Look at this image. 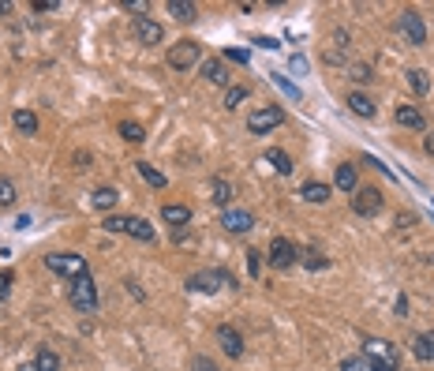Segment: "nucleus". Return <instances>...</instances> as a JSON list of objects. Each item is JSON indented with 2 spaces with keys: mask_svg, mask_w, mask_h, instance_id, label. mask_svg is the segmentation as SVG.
<instances>
[{
  "mask_svg": "<svg viewBox=\"0 0 434 371\" xmlns=\"http://www.w3.org/2000/svg\"><path fill=\"white\" fill-rule=\"evenodd\" d=\"M68 300H71V308H75V311H94L98 308V282L90 274L75 277V282L68 285Z\"/></svg>",
  "mask_w": 434,
  "mask_h": 371,
  "instance_id": "1",
  "label": "nucleus"
},
{
  "mask_svg": "<svg viewBox=\"0 0 434 371\" xmlns=\"http://www.w3.org/2000/svg\"><path fill=\"white\" fill-rule=\"evenodd\" d=\"M120 233H127V236L146 240V244H150V240H154V225L146 218H124V229H120Z\"/></svg>",
  "mask_w": 434,
  "mask_h": 371,
  "instance_id": "14",
  "label": "nucleus"
},
{
  "mask_svg": "<svg viewBox=\"0 0 434 371\" xmlns=\"http://www.w3.org/2000/svg\"><path fill=\"white\" fill-rule=\"evenodd\" d=\"M195 371H217V368H214V360H206V356H195Z\"/></svg>",
  "mask_w": 434,
  "mask_h": 371,
  "instance_id": "40",
  "label": "nucleus"
},
{
  "mask_svg": "<svg viewBox=\"0 0 434 371\" xmlns=\"http://www.w3.org/2000/svg\"><path fill=\"white\" fill-rule=\"evenodd\" d=\"M281 120H284L281 105H262V109H255V113H247V132H251V135H266V132H273Z\"/></svg>",
  "mask_w": 434,
  "mask_h": 371,
  "instance_id": "5",
  "label": "nucleus"
},
{
  "mask_svg": "<svg viewBox=\"0 0 434 371\" xmlns=\"http://www.w3.org/2000/svg\"><path fill=\"white\" fill-rule=\"evenodd\" d=\"M169 12H172V19H180V23H195L199 19V8L191 4V0H169Z\"/></svg>",
  "mask_w": 434,
  "mask_h": 371,
  "instance_id": "18",
  "label": "nucleus"
},
{
  "mask_svg": "<svg viewBox=\"0 0 434 371\" xmlns=\"http://www.w3.org/2000/svg\"><path fill=\"white\" fill-rule=\"evenodd\" d=\"M393 120H397L401 128H427V117H423L415 105H397V109H393Z\"/></svg>",
  "mask_w": 434,
  "mask_h": 371,
  "instance_id": "13",
  "label": "nucleus"
},
{
  "mask_svg": "<svg viewBox=\"0 0 434 371\" xmlns=\"http://www.w3.org/2000/svg\"><path fill=\"white\" fill-rule=\"evenodd\" d=\"M116 199H120V191H116V188H98L94 196H90L94 210H113V207H116Z\"/></svg>",
  "mask_w": 434,
  "mask_h": 371,
  "instance_id": "23",
  "label": "nucleus"
},
{
  "mask_svg": "<svg viewBox=\"0 0 434 371\" xmlns=\"http://www.w3.org/2000/svg\"><path fill=\"white\" fill-rule=\"evenodd\" d=\"M303 263H307V266H315V270H326V266H329V259H326V255H318V252H311V255H303Z\"/></svg>",
  "mask_w": 434,
  "mask_h": 371,
  "instance_id": "33",
  "label": "nucleus"
},
{
  "mask_svg": "<svg viewBox=\"0 0 434 371\" xmlns=\"http://www.w3.org/2000/svg\"><path fill=\"white\" fill-rule=\"evenodd\" d=\"M8 293H12V274H0V300H8Z\"/></svg>",
  "mask_w": 434,
  "mask_h": 371,
  "instance_id": "39",
  "label": "nucleus"
},
{
  "mask_svg": "<svg viewBox=\"0 0 434 371\" xmlns=\"http://www.w3.org/2000/svg\"><path fill=\"white\" fill-rule=\"evenodd\" d=\"M300 196L307 199V202H326V199H329V184L311 180V184H303V188H300Z\"/></svg>",
  "mask_w": 434,
  "mask_h": 371,
  "instance_id": "24",
  "label": "nucleus"
},
{
  "mask_svg": "<svg viewBox=\"0 0 434 371\" xmlns=\"http://www.w3.org/2000/svg\"><path fill=\"white\" fill-rule=\"evenodd\" d=\"M12 202H15V184L0 176V207H12Z\"/></svg>",
  "mask_w": 434,
  "mask_h": 371,
  "instance_id": "31",
  "label": "nucleus"
},
{
  "mask_svg": "<svg viewBox=\"0 0 434 371\" xmlns=\"http://www.w3.org/2000/svg\"><path fill=\"white\" fill-rule=\"evenodd\" d=\"M367 356H378V360H386L390 368H397V349L390 345V341H382V338H367Z\"/></svg>",
  "mask_w": 434,
  "mask_h": 371,
  "instance_id": "15",
  "label": "nucleus"
},
{
  "mask_svg": "<svg viewBox=\"0 0 434 371\" xmlns=\"http://www.w3.org/2000/svg\"><path fill=\"white\" fill-rule=\"evenodd\" d=\"M217 282H221V285H233V289H236V282H233V277H228L225 270L191 274V277H188V289H195V293H214V289H217Z\"/></svg>",
  "mask_w": 434,
  "mask_h": 371,
  "instance_id": "7",
  "label": "nucleus"
},
{
  "mask_svg": "<svg viewBox=\"0 0 434 371\" xmlns=\"http://www.w3.org/2000/svg\"><path fill=\"white\" fill-rule=\"evenodd\" d=\"M412 352H415L419 360H434V330H427V334H415Z\"/></svg>",
  "mask_w": 434,
  "mask_h": 371,
  "instance_id": "19",
  "label": "nucleus"
},
{
  "mask_svg": "<svg viewBox=\"0 0 434 371\" xmlns=\"http://www.w3.org/2000/svg\"><path fill=\"white\" fill-rule=\"evenodd\" d=\"M75 169H90V154H87V150L75 154Z\"/></svg>",
  "mask_w": 434,
  "mask_h": 371,
  "instance_id": "42",
  "label": "nucleus"
},
{
  "mask_svg": "<svg viewBox=\"0 0 434 371\" xmlns=\"http://www.w3.org/2000/svg\"><path fill=\"white\" fill-rule=\"evenodd\" d=\"M105 229L109 233H120V229H124V218H105Z\"/></svg>",
  "mask_w": 434,
  "mask_h": 371,
  "instance_id": "41",
  "label": "nucleus"
},
{
  "mask_svg": "<svg viewBox=\"0 0 434 371\" xmlns=\"http://www.w3.org/2000/svg\"><path fill=\"white\" fill-rule=\"evenodd\" d=\"M397 34L408 45H427V23H423V15L412 12V8H404V12L397 15Z\"/></svg>",
  "mask_w": 434,
  "mask_h": 371,
  "instance_id": "3",
  "label": "nucleus"
},
{
  "mask_svg": "<svg viewBox=\"0 0 434 371\" xmlns=\"http://www.w3.org/2000/svg\"><path fill=\"white\" fill-rule=\"evenodd\" d=\"M225 60H233V64H247V60H251V53H247V49H225Z\"/></svg>",
  "mask_w": 434,
  "mask_h": 371,
  "instance_id": "34",
  "label": "nucleus"
},
{
  "mask_svg": "<svg viewBox=\"0 0 434 371\" xmlns=\"http://www.w3.org/2000/svg\"><path fill=\"white\" fill-rule=\"evenodd\" d=\"M34 368H38V371H60V356L53 349H42L38 360H34Z\"/></svg>",
  "mask_w": 434,
  "mask_h": 371,
  "instance_id": "29",
  "label": "nucleus"
},
{
  "mask_svg": "<svg viewBox=\"0 0 434 371\" xmlns=\"http://www.w3.org/2000/svg\"><path fill=\"white\" fill-rule=\"evenodd\" d=\"M217 345L228 360H239L244 356V338H239L236 327H217Z\"/></svg>",
  "mask_w": 434,
  "mask_h": 371,
  "instance_id": "9",
  "label": "nucleus"
},
{
  "mask_svg": "<svg viewBox=\"0 0 434 371\" xmlns=\"http://www.w3.org/2000/svg\"><path fill=\"white\" fill-rule=\"evenodd\" d=\"M202 60V45L199 42H177V45H169V68L172 71H191L195 64Z\"/></svg>",
  "mask_w": 434,
  "mask_h": 371,
  "instance_id": "4",
  "label": "nucleus"
},
{
  "mask_svg": "<svg viewBox=\"0 0 434 371\" xmlns=\"http://www.w3.org/2000/svg\"><path fill=\"white\" fill-rule=\"evenodd\" d=\"M341 371H397V368H390L386 360H378V356H348L345 364H341Z\"/></svg>",
  "mask_w": 434,
  "mask_h": 371,
  "instance_id": "12",
  "label": "nucleus"
},
{
  "mask_svg": "<svg viewBox=\"0 0 434 371\" xmlns=\"http://www.w3.org/2000/svg\"><path fill=\"white\" fill-rule=\"evenodd\" d=\"M408 87L415 90V94H427V90H431V76L423 68H412L408 71Z\"/></svg>",
  "mask_w": 434,
  "mask_h": 371,
  "instance_id": "28",
  "label": "nucleus"
},
{
  "mask_svg": "<svg viewBox=\"0 0 434 371\" xmlns=\"http://www.w3.org/2000/svg\"><path fill=\"white\" fill-rule=\"evenodd\" d=\"M221 225H225L228 233H251L255 218L247 214V210H225V214H221Z\"/></svg>",
  "mask_w": 434,
  "mask_h": 371,
  "instance_id": "11",
  "label": "nucleus"
},
{
  "mask_svg": "<svg viewBox=\"0 0 434 371\" xmlns=\"http://www.w3.org/2000/svg\"><path fill=\"white\" fill-rule=\"evenodd\" d=\"M348 109H352L356 117H367V120L374 117V101L367 94H359V90H356V94H348Z\"/></svg>",
  "mask_w": 434,
  "mask_h": 371,
  "instance_id": "22",
  "label": "nucleus"
},
{
  "mask_svg": "<svg viewBox=\"0 0 434 371\" xmlns=\"http://www.w3.org/2000/svg\"><path fill=\"white\" fill-rule=\"evenodd\" d=\"M337 188H341V191H356V188H359L356 165H337Z\"/></svg>",
  "mask_w": 434,
  "mask_h": 371,
  "instance_id": "25",
  "label": "nucleus"
},
{
  "mask_svg": "<svg viewBox=\"0 0 434 371\" xmlns=\"http://www.w3.org/2000/svg\"><path fill=\"white\" fill-rule=\"evenodd\" d=\"M120 135H124L127 143H143V139H146L143 124H135V120H124V124H120Z\"/></svg>",
  "mask_w": 434,
  "mask_h": 371,
  "instance_id": "30",
  "label": "nucleus"
},
{
  "mask_svg": "<svg viewBox=\"0 0 434 371\" xmlns=\"http://www.w3.org/2000/svg\"><path fill=\"white\" fill-rule=\"evenodd\" d=\"M19 371H38V368H34V364H23V368H19Z\"/></svg>",
  "mask_w": 434,
  "mask_h": 371,
  "instance_id": "44",
  "label": "nucleus"
},
{
  "mask_svg": "<svg viewBox=\"0 0 434 371\" xmlns=\"http://www.w3.org/2000/svg\"><path fill=\"white\" fill-rule=\"evenodd\" d=\"M266 162H270L281 176H289V173H292V157L284 154V150H266Z\"/></svg>",
  "mask_w": 434,
  "mask_h": 371,
  "instance_id": "26",
  "label": "nucleus"
},
{
  "mask_svg": "<svg viewBox=\"0 0 434 371\" xmlns=\"http://www.w3.org/2000/svg\"><path fill=\"white\" fill-rule=\"evenodd\" d=\"M202 79H206V83H214V87H225V83H228V68H225V60H206V64H202Z\"/></svg>",
  "mask_w": 434,
  "mask_h": 371,
  "instance_id": "16",
  "label": "nucleus"
},
{
  "mask_svg": "<svg viewBox=\"0 0 434 371\" xmlns=\"http://www.w3.org/2000/svg\"><path fill=\"white\" fill-rule=\"evenodd\" d=\"M161 221H165V225H188V221H191V210H188V207H177V202H169V207L161 210Z\"/></svg>",
  "mask_w": 434,
  "mask_h": 371,
  "instance_id": "21",
  "label": "nucleus"
},
{
  "mask_svg": "<svg viewBox=\"0 0 434 371\" xmlns=\"http://www.w3.org/2000/svg\"><path fill=\"white\" fill-rule=\"evenodd\" d=\"M210 199H214L217 207H225V202L233 199V184H228V180H214V184H210Z\"/></svg>",
  "mask_w": 434,
  "mask_h": 371,
  "instance_id": "27",
  "label": "nucleus"
},
{
  "mask_svg": "<svg viewBox=\"0 0 434 371\" xmlns=\"http://www.w3.org/2000/svg\"><path fill=\"white\" fill-rule=\"evenodd\" d=\"M0 15H8V4H4V0H0Z\"/></svg>",
  "mask_w": 434,
  "mask_h": 371,
  "instance_id": "45",
  "label": "nucleus"
},
{
  "mask_svg": "<svg viewBox=\"0 0 434 371\" xmlns=\"http://www.w3.org/2000/svg\"><path fill=\"white\" fill-rule=\"evenodd\" d=\"M244 98H247V87H233V90H228V98H225V109H236Z\"/></svg>",
  "mask_w": 434,
  "mask_h": 371,
  "instance_id": "32",
  "label": "nucleus"
},
{
  "mask_svg": "<svg viewBox=\"0 0 434 371\" xmlns=\"http://www.w3.org/2000/svg\"><path fill=\"white\" fill-rule=\"evenodd\" d=\"M15 128H19L23 135H38V113H30V109H15Z\"/></svg>",
  "mask_w": 434,
  "mask_h": 371,
  "instance_id": "20",
  "label": "nucleus"
},
{
  "mask_svg": "<svg viewBox=\"0 0 434 371\" xmlns=\"http://www.w3.org/2000/svg\"><path fill=\"white\" fill-rule=\"evenodd\" d=\"M352 210L359 218L378 214V210H382V191H378V188H356L352 191Z\"/></svg>",
  "mask_w": 434,
  "mask_h": 371,
  "instance_id": "6",
  "label": "nucleus"
},
{
  "mask_svg": "<svg viewBox=\"0 0 434 371\" xmlns=\"http://www.w3.org/2000/svg\"><path fill=\"white\" fill-rule=\"evenodd\" d=\"M135 38L143 45H161L165 42V26L158 19H150V15H138L135 19Z\"/></svg>",
  "mask_w": 434,
  "mask_h": 371,
  "instance_id": "8",
  "label": "nucleus"
},
{
  "mask_svg": "<svg viewBox=\"0 0 434 371\" xmlns=\"http://www.w3.org/2000/svg\"><path fill=\"white\" fill-rule=\"evenodd\" d=\"M270 263L277 266V270H284V266L296 263V248H292V240H284V236L270 240Z\"/></svg>",
  "mask_w": 434,
  "mask_h": 371,
  "instance_id": "10",
  "label": "nucleus"
},
{
  "mask_svg": "<svg viewBox=\"0 0 434 371\" xmlns=\"http://www.w3.org/2000/svg\"><path fill=\"white\" fill-rule=\"evenodd\" d=\"M135 169H138V176H143V180L150 184V188H158V191L165 188V184H169V176H165L161 169H154L150 162H135Z\"/></svg>",
  "mask_w": 434,
  "mask_h": 371,
  "instance_id": "17",
  "label": "nucleus"
},
{
  "mask_svg": "<svg viewBox=\"0 0 434 371\" xmlns=\"http://www.w3.org/2000/svg\"><path fill=\"white\" fill-rule=\"evenodd\" d=\"M45 266H49L53 274H64V277H82V274H90L87 270V259L82 255H75V252H49L45 255Z\"/></svg>",
  "mask_w": 434,
  "mask_h": 371,
  "instance_id": "2",
  "label": "nucleus"
},
{
  "mask_svg": "<svg viewBox=\"0 0 434 371\" xmlns=\"http://www.w3.org/2000/svg\"><path fill=\"white\" fill-rule=\"evenodd\" d=\"M427 154H431V157H434V132H431V135H427Z\"/></svg>",
  "mask_w": 434,
  "mask_h": 371,
  "instance_id": "43",
  "label": "nucleus"
},
{
  "mask_svg": "<svg viewBox=\"0 0 434 371\" xmlns=\"http://www.w3.org/2000/svg\"><path fill=\"white\" fill-rule=\"evenodd\" d=\"M57 0H34V12H57Z\"/></svg>",
  "mask_w": 434,
  "mask_h": 371,
  "instance_id": "38",
  "label": "nucleus"
},
{
  "mask_svg": "<svg viewBox=\"0 0 434 371\" xmlns=\"http://www.w3.org/2000/svg\"><path fill=\"white\" fill-rule=\"evenodd\" d=\"M352 79H356V83L371 79V68H367V64H352Z\"/></svg>",
  "mask_w": 434,
  "mask_h": 371,
  "instance_id": "35",
  "label": "nucleus"
},
{
  "mask_svg": "<svg viewBox=\"0 0 434 371\" xmlns=\"http://www.w3.org/2000/svg\"><path fill=\"white\" fill-rule=\"evenodd\" d=\"M273 79H277V87H281V90H284V94H289V98H300V90L292 87L289 79H281V76H273Z\"/></svg>",
  "mask_w": 434,
  "mask_h": 371,
  "instance_id": "37",
  "label": "nucleus"
},
{
  "mask_svg": "<svg viewBox=\"0 0 434 371\" xmlns=\"http://www.w3.org/2000/svg\"><path fill=\"white\" fill-rule=\"evenodd\" d=\"M247 270H251V277H258V270H262V263H258V252H247Z\"/></svg>",
  "mask_w": 434,
  "mask_h": 371,
  "instance_id": "36",
  "label": "nucleus"
}]
</instances>
